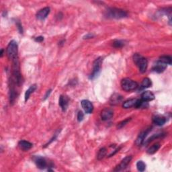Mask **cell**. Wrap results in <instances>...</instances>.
I'll return each instance as SVG.
<instances>
[{"mask_svg": "<svg viewBox=\"0 0 172 172\" xmlns=\"http://www.w3.org/2000/svg\"><path fill=\"white\" fill-rule=\"evenodd\" d=\"M93 37H94V35H93L92 34H88L86 35L85 37H83V38H84V39H88V38H92Z\"/></svg>", "mask_w": 172, "mask_h": 172, "instance_id": "f546056e", "label": "cell"}, {"mask_svg": "<svg viewBox=\"0 0 172 172\" xmlns=\"http://www.w3.org/2000/svg\"><path fill=\"white\" fill-rule=\"evenodd\" d=\"M167 120L163 116H161L160 115L154 116L153 117V122L154 123L155 125H156L157 126H163V125L165 124Z\"/></svg>", "mask_w": 172, "mask_h": 172, "instance_id": "2e32d148", "label": "cell"}, {"mask_svg": "<svg viewBox=\"0 0 172 172\" xmlns=\"http://www.w3.org/2000/svg\"><path fill=\"white\" fill-rule=\"evenodd\" d=\"M137 168L139 171H144L146 169V164L142 161H139L137 163Z\"/></svg>", "mask_w": 172, "mask_h": 172, "instance_id": "cb8c5ba5", "label": "cell"}, {"mask_svg": "<svg viewBox=\"0 0 172 172\" xmlns=\"http://www.w3.org/2000/svg\"><path fill=\"white\" fill-rule=\"evenodd\" d=\"M133 60H134L135 63L139 67V71L141 73H145L148 67V61L147 59H145L140 54L135 53L133 56Z\"/></svg>", "mask_w": 172, "mask_h": 172, "instance_id": "3957f363", "label": "cell"}, {"mask_svg": "<svg viewBox=\"0 0 172 172\" xmlns=\"http://www.w3.org/2000/svg\"><path fill=\"white\" fill-rule=\"evenodd\" d=\"M6 53L9 60L12 62L18 60V47L17 42L15 40H12L8 45L7 49H6Z\"/></svg>", "mask_w": 172, "mask_h": 172, "instance_id": "7a4b0ae2", "label": "cell"}, {"mask_svg": "<svg viewBox=\"0 0 172 172\" xmlns=\"http://www.w3.org/2000/svg\"><path fill=\"white\" fill-rule=\"evenodd\" d=\"M105 16L108 18L121 19L128 16L127 12L123 9L116 8H109L106 9Z\"/></svg>", "mask_w": 172, "mask_h": 172, "instance_id": "6da1fadb", "label": "cell"}, {"mask_svg": "<svg viewBox=\"0 0 172 172\" xmlns=\"http://www.w3.org/2000/svg\"><path fill=\"white\" fill-rule=\"evenodd\" d=\"M106 153H107L106 148L103 147L102 149H100L98 153V155H97V159H98V160H102V159L105 157Z\"/></svg>", "mask_w": 172, "mask_h": 172, "instance_id": "7402d4cb", "label": "cell"}, {"mask_svg": "<svg viewBox=\"0 0 172 172\" xmlns=\"http://www.w3.org/2000/svg\"><path fill=\"white\" fill-rule=\"evenodd\" d=\"M59 104L63 111L65 112L69 105V98L66 96L61 95L59 98Z\"/></svg>", "mask_w": 172, "mask_h": 172, "instance_id": "4fadbf2b", "label": "cell"}, {"mask_svg": "<svg viewBox=\"0 0 172 172\" xmlns=\"http://www.w3.org/2000/svg\"><path fill=\"white\" fill-rule=\"evenodd\" d=\"M4 50L2 48V49L1 50V53H0V57H2L3 55H4Z\"/></svg>", "mask_w": 172, "mask_h": 172, "instance_id": "1f68e13d", "label": "cell"}, {"mask_svg": "<svg viewBox=\"0 0 172 172\" xmlns=\"http://www.w3.org/2000/svg\"><path fill=\"white\" fill-rule=\"evenodd\" d=\"M51 90H49L48 91H47V93H46V95L44 96V100H46L48 96H49V95H50V93H51Z\"/></svg>", "mask_w": 172, "mask_h": 172, "instance_id": "4dcf8cb0", "label": "cell"}, {"mask_svg": "<svg viewBox=\"0 0 172 172\" xmlns=\"http://www.w3.org/2000/svg\"><path fill=\"white\" fill-rule=\"evenodd\" d=\"M151 131V128H149L143 131H142L140 134L139 135L137 140H136V144H137V145L141 146L142 145L144 144L145 139L146 137H147V135Z\"/></svg>", "mask_w": 172, "mask_h": 172, "instance_id": "ba28073f", "label": "cell"}, {"mask_svg": "<svg viewBox=\"0 0 172 172\" xmlns=\"http://www.w3.org/2000/svg\"><path fill=\"white\" fill-rule=\"evenodd\" d=\"M132 156H126V157H125L123 160L121 161V163L119 165H118L117 166L115 167L114 171H122L125 170V169L127 167V166L128 165V164L131 163V161L132 160Z\"/></svg>", "mask_w": 172, "mask_h": 172, "instance_id": "8992f818", "label": "cell"}, {"mask_svg": "<svg viewBox=\"0 0 172 172\" xmlns=\"http://www.w3.org/2000/svg\"><path fill=\"white\" fill-rule=\"evenodd\" d=\"M151 81L147 77H145V78L143 79L142 82L141 83V85L140 86V88H139V90H145L146 88H148V87H150L151 86Z\"/></svg>", "mask_w": 172, "mask_h": 172, "instance_id": "ffe728a7", "label": "cell"}, {"mask_svg": "<svg viewBox=\"0 0 172 172\" xmlns=\"http://www.w3.org/2000/svg\"><path fill=\"white\" fill-rule=\"evenodd\" d=\"M123 98L121 95L118 93H114L112 96L110 100V104L111 105H118L122 102Z\"/></svg>", "mask_w": 172, "mask_h": 172, "instance_id": "5bb4252c", "label": "cell"}, {"mask_svg": "<svg viewBox=\"0 0 172 172\" xmlns=\"http://www.w3.org/2000/svg\"><path fill=\"white\" fill-rule=\"evenodd\" d=\"M124 45H125L124 42L122 40H115L113 42V44H112V46L116 48H122L123 46H124Z\"/></svg>", "mask_w": 172, "mask_h": 172, "instance_id": "484cf974", "label": "cell"}, {"mask_svg": "<svg viewBox=\"0 0 172 172\" xmlns=\"http://www.w3.org/2000/svg\"><path fill=\"white\" fill-rule=\"evenodd\" d=\"M114 115V111L112 108H106L101 112V118L102 121H108L111 119Z\"/></svg>", "mask_w": 172, "mask_h": 172, "instance_id": "30bf717a", "label": "cell"}, {"mask_svg": "<svg viewBox=\"0 0 172 172\" xmlns=\"http://www.w3.org/2000/svg\"><path fill=\"white\" fill-rule=\"evenodd\" d=\"M138 101V99L137 98H132V99H130L126 100V101L124 102L122 104V107L125 109H128V108H131L134 107L135 108L136 104H137Z\"/></svg>", "mask_w": 172, "mask_h": 172, "instance_id": "e0dca14e", "label": "cell"}, {"mask_svg": "<svg viewBox=\"0 0 172 172\" xmlns=\"http://www.w3.org/2000/svg\"><path fill=\"white\" fill-rule=\"evenodd\" d=\"M122 89L125 92H131L138 88L137 82L128 78H125L121 81Z\"/></svg>", "mask_w": 172, "mask_h": 172, "instance_id": "277c9868", "label": "cell"}, {"mask_svg": "<svg viewBox=\"0 0 172 172\" xmlns=\"http://www.w3.org/2000/svg\"><path fill=\"white\" fill-rule=\"evenodd\" d=\"M167 65L163 63V61L159 60L154 64L153 67V71L156 73H161L165 70V69L167 68Z\"/></svg>", "mask_w": 172, "mask_h": 172, "instance_id": "9c48e42d", "label": "cell"}, {"mask_svg": "<svg viewBox=\"0 0 172 172\" xmlns=\"http://www.w3.org/2000/svg\"><path fill=\"white\" fill-rule=\"evenodd\" d=\"M36 89H37V85L34 84V85H32L30 87H29L28 90H26V92L25 93V102L28 101V100L29 99V98H30V95L34 92Z\"/></svg>", "mask_w": 172, "mask_h": 172, "instance_id": "44dd1931", "label": "cell"}, {"mask_svg": "<svg viewBox=\"0 0 172 172\" xmlns=\"http://www.w3.org/2000/svg\"><path fill=\"white\" fill-rule=\"evenodd\" d=\"M160 147H161L160 144L157 142V143H155L154 145H153L152 146H151V147L147 149V153L149 155H153L159 150V149H160Z\"/></svg>", "mask_w": 172, "mask_h": 172, "instance_id": "d6986e66", "label": "cell"}, {"mask_svg": "<svg viewBox=\"0 0 172 172\" xmlns=\"http://www.w3.org/2000/svg\"><path fill=\"white\" fill-rule=\"evenodd\" d=\"M34 40L36 42H38V43H41V42H43L44 40V37H36L34 38Z\"/></svg>", "mask_w": 172, "mask_h": 172, "instance_id": "f1b7e54d", "label": "cell"}, {"mask_svg": "<svg viewBox=\"0 0 172 172\" xmlns=\"http://www.w3.org/2000/svg\"><path fill=\"white\" fill-rule=\"evenodd\" d=\"M160 60L163 61V63L167 65H171V57L170 56H168V55H164V56L161 57Z\"/></svg>", "mask_w": 172, "mask_h": 172, "instance_id": "603a6c76", "label": "cell"}, {"mask_svg": "<svg viewBox=\"0 0 172 172\" xmlns=\"http://www.w3.org/2000/svg\"><path fill=\"white\" fill-rule=\"evenodd\" d=\"M32 160H33L37 167L39 168L40 170H44V169L47 167V162L44 157L41 156H34Z\"/></svg>", "mask_w": 172, "mask_h": 172, "instance_id": "52a82bcc", "label": "cell"}, {"mask_svg": "<svg viewBox=\"0 0 172 172\" xmlns=\"http://www.w3.org/2000/svg\"><path fill=\"white\" fill-rule=\"evenodd\" d=\"M18 146L22 151H28L30 150V149L32 147V145L31 142H28L27 141H24V140H22L20 142H18Z\"/></svg>", "mask_w": 172, "mask_h": 172, "instance_id": "9a60e30c", "label": "cell"}, {"mask_svg": "<svg viewBox=\"0 0 172 172\" xmlns=\"http://www.w3.org/2000/svg\"><path fill=\"white\" fill-rule=\"evenodd\" d=\"M155 99V95L150 91H145L141 94V100L146 102L151 101Z\"/></svg>", "mask_w": 172, "mask_h": 172, "instance_id": "ac0fdd59", "label": "cell"}, {"mask_svg": "<svg viewBox=\"0 0 172 172\" xmlns=\"http://www.w3.org/2000/svg\"><path fill=\"white\" fill-rule=\"evenodd\" d=\"M103 62V58L99 57L96 59L93 63V71L92 74L90 75L89 78L90 79H94L97 78L100 73L102 69V64Z\"/></svg>", "mask_w": 172, "mask_h": 172, "instance_id": "5b68a950", "label": "cell"}, {"mask_svg": "<svg viewBox=\"0 0 172 172\" xmlns=\"http://www.w3.org/2000/svg\"><path fill=\"white\" fill-rule=\"evenodd\" d=\"M50 8L46 7L43 9H41L38 12L37 14V18L39 20H43L45 18H47L48 15L50 13Z\"/></svg>", "mask_w": 172, "mask_h": 172, "instance_id": "7c38bea8", "label": "cell"}, {"mask_svg": "<svg viewBox=\"0 0 172 172\" xmlns=\"http://www.w3.org/2000/svg\"><path fill=\"white\" fill-rule=\"evenodd\" d=\"M131 121V118H128L124 120V121H121V122H119L118 124L117 125V128L118 129H121V128H123L125 126H126V125H127L128 123Z\"/></svg>", "mask_w": 172, "mask_h": 172, "instance_id": "d4e9b609", "label": "cell"}, {"mask_svg": "<svg viewBox=\"0 0 172 172\" xmlns=\"http://www.w3.org/2000/svg\"><path fill=\"white\" fill-rule=\"evenodd\" d=\"M81 104H82V108H83L84 111L86 112V114H91L93 112V104H92V102L89 101V100H83L81 102Z\"/></svg>", "mask_w": 172, "mask_h": 172, "instance_id": "8fae6325", "label": "cell"}, {"mask_svg": "<svg viewBox=\"0 0 172 172\" xmlns=\"http://www.w3.org/2000/svg\"><path fill=\"white\" fill-rule=\"evenodd\" d=\"M163 135H164V134H163V133H161V134H155V135H153L151 137L149 138V139H148V140L145 142V144H149V142H151V141L155 140V139H158V138H160V137H163Z\"/></svg>", "mask_w": 172, "mask_h": 172, "instance_id": "4316f807", "label": "cell"}, {"mask_svg": "<svg viewBox=\"0 0 172 172\" xmlns=\"http://www.w3.org/2000/svg\"><path fill=\"white\" fill-rule=\"evenodd\" d=\"M84 118V114L83 113V112L79 111L78 113H77V121L79 122L82 121Z\"/></svg>", "mask_w": 172, "mask_h": 172, "instance_id": "83f0119b", "label": "cell"}]
</instances>
